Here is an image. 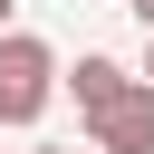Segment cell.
<instances>
[{
  "instance_id": "2",
  "label": "cell",
  "mask_w": 154,
  "mask_h": 154,
  "mask_svg": "<svg viewBox=\"0 0 154 154\" xmlns=\"http://www.w3.org/2000/svg\"><path fill=\"white\" fill-rule=\"evenodd\" d=\"M87 135H96V154H154V87L116 96L106 116H87Z\"/></svg>"
},
{
  "instance_id": "7",
  "label": "cell",
  "mask_w": 154,
  "mask_h": 154,
  "mask_svg": "<svg viewBox=\"0 0 154 154\" xmlns=\"http://www.w3.org/2000/svg\"><path fill=\"white\" fill-rule=\"evenodd\" d=\"M29 154H67V144H29Z\"/></svg>"
},
{
  "instance_id": "3",
  "label": "cell",
  "mask_w": 154,
  "mask_h": 154,
  "mask_svg": "<svg viewBox=\"0 0 154 154\" xmlns=\"http://www.w3.org/2000/svg\"><path fill=\"white\" fill-rule=\"evenodd\" d=\"M144 77L135 67H116V58H77V77H67V96H77V116H106L116 96H135Z\"/></svg>"
},
{
  "instance_id": "4",
  "label": "cell",
  "mask_w": 154,
  "mask_h": 154,
  "mask_svg": "<svg viewBox=\"0 0 154 154\" xmlns=\"http://www.w3.org/2000/svg\"><path fill=\"white\" fill-rule=\"evenodd\" d=\"M125 10H135V19H144V29H154V0H125Z\"/></svg>"
},
{
  "instance_id": "5",
  "label": "cell",
  "mask_w": 154,
  "mask_h": 154,
  "mask_svg": "<svg viewBox=\"0 0 154 154\" xmlns=\"http://www.w3.org/2000/svg\"><path fill=\"white\" fill-rule=\"evenodd\" d=\"M10 10H19V0H0V38H10Z\"/></svg>"
},
{
  "instance_id": "6",
  "label": "cell",
  "mask_w": 154,
  "mask_h": 154,
  "mask_svg": "<svg viewBox=\"0 0 154 154\" xmlns=\"http://www.w3.org/2000/svg\"><path fill=\"white\" fill-rule=\"evenodd\" d=\"M144 87H154V48H144Z\"/></svg>"
},
{
  "instance_id": "1",
  "label": "cell",
  "mask_w": 154,
  "mask_h": 154,
  "mask_svg": "<svg viewBox=\"0 0 154 154\" xmlns=\"http://www.w3.org/2000/svg\"><path fill=\"white\" fill-rule=\"evenodd\" d=\"M48 96H58V48L29 38V29H10L0 38V125H38Z\"/></svg>"
}]
</instances>
